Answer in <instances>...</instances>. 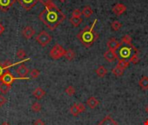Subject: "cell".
I'll use <instances>...</instances> for the list:
<instances>
[{
	"label": "cell",
	"instance_id": "6da1fadb",
	"mask_svg": "<svg viewBox=\"0 0 148 125\" xmlns=\"http://www.w3.org/2000/svg\"><path fill=\"white\" fill-rule=\"evenodd\" d=\"M38 17L50 30H54L66 19L65 14L54 3L45 6Z\"/></svg>",
	"mask_w": 148,
	"mask_h": 125
},
{
	"label": "cell",
	"instance_id": "7a4b0ae2",
	"mask_svg": "<svg viewBox=\"0 0 148 125\" xmlns=\"http://www.w3.org/2000/svg\"><path fill=\"white\" fill-rule=\"evenodd\" d=\"M98 19H95L94 23L91 24V26H86L83 30H82L77 34V38L80 40V42L87 48L91 47L94 43L98 39L99 35L95 30V27L96 25Z\"/></svg>",
	"mask_w": 148,
	"mask_h": 125
},
{
	"label": "cell",
	"instance_id": "3957f363",
	"mask_svg": "<svg viewBox=\"0 0 148 125\" xmlns=\"http://www.w3.org/2000/svg\"><path fill=\"white\" fill-rule=\"evenodd\" d=\"M116 56H117V59L118 60H130V58L134 55L139 53L138 49L131 44V45H125V44H121V46L115 51Z\"/></svg>",
	"mask_w": 148,
	"mask_h": 125
},
{
	"label": "cell",
	"instance_id": "277c9868",
	"mask_svg": "<svg viewBox=\"0 0 148 125\" xmlns=\"http://www.w3.org/2000/svg\"><path fill=\"white\" fill-rule=\"evenodd\" d=\"M65 49L59 44H56L53 48L51 49V50L49 51V56L52 59L55 60H58L60 58H62V57H64L65 55Z\"/></svg>",
	"mask_w": 148,
	"mask_h": 125
},
{
	"label": "cell",
	"instance_id": "5b68a950",
	"mask_svg": "<svg viewBox=\"0 0 148 125\" xmlns=\"http://www.w3.org/2000/svg\"><path fill=\"white\" fill-rule=\"evenodd\" d=\"M36 40L42 47H45L51 42L52 37L47 31L42 30L36 37Z\"/></svg>",
	"mask_w": 148,
	"mask_h": 125
},
{
	"label": "cell",
	"instance_id": "8992f818",
	"mask_svg": "<svg viewBox=\"0 0 148 125\" xmlns=\"http://www.w3.org/2000/svg\"><path fill=\"white\" fill-rule=\"evenodd\" d=\"M17 78L15 77L9 70H6L3 75L2 77H0V83L2 84H9V85H11L15 80H16Z\"/></svg>",
	"mask_w": 148,
	"mask_h": 125
},
{
	"label": "cell",
	"instance_id": "52a82bcc",
	"mask_svg": "<svg viewBox=\"0 0 148 125\" xmlns=\"http://www.w3.org/2000/svg\"><path fill=\"white\" fill-rule=\"evenodd\" d=\"M16 1L20 3V5L24 10H29L30 9H32L38 2V0H16Z\"/></svg>",
	"mask_w": 148,
	"mask_h": 125
},
{
	"label": "cell",
	"instance_id": "ba28073f",
	"mask_svg": "<svg viewBox=\"0 0 148 125\" xmlns=\"http://www.w3.org/2000/svg\"><path fill=\"white\" fill-rule=\"evenodd\" d=\"M107 45H108V48L110 50H113V51L115 52V51L121 46V43L119 42L116 38L112 37V38H110V39L108 41Z\"/></svg>",
	"mask_w": 148,
	"mask_h": 125
},
{
	"label": "cell",
	"instance_id": "9c48e42d",
	"mask_svg": "<svg viewBox=\"0 0 148 125\" xmlns=\"http://www.w3.org/2000/svg\"><path fill=\"white\" fill-rule=\"evenodd\" d=\"M16 72L17 76H18L20 78H22V79H25V78H26V76H27L28 74H29V69H28L25 65H23V64L18 65L17 68L16 69Z\"/></svg>",
	"mask_w": 148,
	"mask_h": 125
},
{
	"label": "cell",
	"instance_id": "30bf717a",
	"mask_svg": "<svg viewBox=\"0 0 148 125\" xmlns=\"http://www.w3.org/2000/svg\"><path fill=\"white\" fill-rule=\"evenodd\" d=\"M126 10H127V6H126L125 4H123V3H116V4L113 7V9H112V11H113L116 16H120V15L123 14Z\"/></svg>",
	"mask_w": 148,
	"mask_h": 125
},
{
	"label": "cell",
	"instance_id": "8fae6325",
	"mask_svg": "<svg viewBox=\"0 0 148 125\" xmlns=\"http://www.w3.org/2000/svg\"><path fill=\"white\" fill-rule=\"evenodd\" d=\"M22 34L24 38L26 39H30L33 37V36L36 34V30L31 27V26H25L22 31Z\"/></svg>",
	"mask_w": 148,
	"mask_h": 125
},
{
	"label": "cell",
	"instance_id": "7c38bea8",
	"mask_svg": "<svg viewBox=\"0 0 148 125\" xmlns=\"http://www.w3.org/2000/svg\"><path fill=\"white\" fill-rule=\"evenodd\" d=\"M16 0H0V10L3 11H7Z\"/></svg>",
	"mask_w": 148,
	"mask_h": 125
},
{
	"label": "cell",
	"instance_id": "4fadbf2b",
	"mask_svg": "<svg viewBox=\"0 0 148 125\" xmlns=\"http://www.w3.org/2000/svg\"><path fill=\"white\" fill-rule=\"evenodd\" d=\"M104 58H105L108 62L112 63V62H114V60L117 59V56H116V53H115L114 51L108 50H107V51L104 53Z\"/></svg>",
	"mask_w": 148,
	"mask_h": 125
},
{
	"label": "cell",
	"instance_id": "5bb4252c",
	"mask_svg": "<svg viewBox=\"0 0 148 125\" xmlns=\"http://www.w3.org/2000/svg\"><path fill=\"white\" fill-rule=\"evenodd\" d=\"M98 125H118V123L114 118H112L111 116H107L98 124Z\"/></svg>",
	"mask_w": 148,
	"mask_h": 125
},
{
	"label": "cell",
	"instance_id": "9a60e30c",
	"mask_svg": "<svg viewBox=\"0 0 148 125\" xmlns=\"http://www.w3.org/2000/svg\"><path fill=\"white\" fill-rule=\"evenodd\" d=\"M32 95H33L36 99L40 100V99H42V98L46 95V92H45V90H44L43 89H42L41 87H37V88H36V89L33 90Z\"/></svg>",
	"mask_w": 148,
	"mask_h": 125
},
{
	"label": "cell",
	"instance_id": "2e32d148",
	"mask_svg": "<svg viewBox=\"0 0 148 125\" xmlns=\"http://www.w3.org/2000/svg\"><path fill=\"white\" fill-rule=\"evenodd\" d=\"M100 104V102L98 99H96L95 97H91L87 100V105L90 109H95Z\"/></svg>",
	"mask_w": 148,
	"mask_h": 125
},
{
	"label": "cell",
	"instance_id": "e0dca14e",
	"mask_svg": "<svg viewBox=\"0 0 148 125\" xmlns=\"http://www.w3.org/2000/svg\"><path fill=\"white\" fill-rule=\"evenodd\" d=\"M95 72H96V75H97L99 77H104L108 74V70H107L103 65H101V66H99V67L96 69Z\"/></svg>",
	"mask_w": 148,
	"mask_h": 125
},
{
	"label": "cell",
	"instance_id": "ac0fdd59",
	"mask_svg": "<svg viewBox=\"0 0 148 125\" xmlns=\"http://www.w3.org/2000/svg\"><path fill=\"white\" fill-rule=\"evenodd\" d=\"M75 56H76V54H75V52L72 49H69L68 50H66L65 55H64L65 58H66L67 60H69V61L74 60V59L75 58Z\"/></svg>",
	"mask_w": 148,
	"mask_h": 125
},
{
	"label": "cell",
	"instance_id": "d6986e66",
	"mask_svg": "<svg viewBox=\"0 0 148 125\" xmlns=\"http://www.w3.org/2000/svg\"><path fill=\"white\" fill-rule=\"evenodd\" d=\"M139 85H140V87L142 90H148V77H146V76L143 77L140 80Z\"/></svg>",
	"mask_w": 148,
	"mask_h": 125
},
{
	"label": "cell",
	"instance_id": "ffe728a7",
	"mask_svg": "<svg viewBox=\"0 0 148 125\" xmlns=\"http://www.w3.org/2000/svg\"><path fill=\"white\" fill-rule=\"evenodd\" d=\"M82 14L86 17V18H88L90 17L92 15H93V10L91 9L90 6H85L83 8V10H82Z\"/></svg>",
	"mask_w": 148,
	"mask_h": 125
},
{
	"label": "cell",
	"instance_id": "44dd1931",
	"mask_svg": "<svg viewBox=\"0 0 148 125\" xmlns=\"http://www.w3.org/2000/svg\"><path fill=\"white\" fill-rule=\"evenodd\" d=\"M129 64H130V62L128 60H121L120 59V60H118V64H117L116 66H118L119 68L125 70L127 68H128Z\"/></svg>",
	"mask_w": 148,
	"mask_h": 125
},
{
	"label": "cell",
	"instance_id": "7402d4cb",
	"mask_svg": "<svg viewBox=\"0 0 148 125\" xmlns=\"http://www.w3.org/2000/svg\"><path fill=\"white\" fill-rule=\"evenodd\" d=\"M70 23L75 26V27H78L82 23V17H71L69 19Z\"/></svg>",
	"mask_w": 148,
	"mask_h": 125
},
{
	"label": "cell",
	"instance_id": "603a6c76",
	"mask_svg": "<svg viewBox=\"0 0 148 125\" xmlns=\"http://www.w3.org/2000/svg\"><path fill=\"white\" fill-rule=\"evenodd\" d=\"M112 73H113L115 77H120L123 76V74H124V70L119 68L118 66H115L114 68L112 69Z\"/></svg>",
	"mask_w": 148,
	"mask_h": 125
},
{
	"label": "cell",
	"instance_id": "cb8c5ba5",
	"mask_svg": "<svg viewBox=\"0 0 148 125\" xmlns=\"http://www.w3.org/2000/svg\"><path fill=\"white\" fill-rule=\"evenodd\" d=\"M11 89V85L6 84H2L0 83V91L2 94H6L8 93Z\"/></svg>",
	"mask_w": 148,
	"mask_h": 125
},
{
	"label": "cell",
	"instance_id": "d4e9b609",
	"mask_svg": "<svg viewBox=\"0 0 148 125\" xmlns=\"http://www.w3.org/2000/svg\"><path fill=\"white\" fill-rule=\"evenodd\" d=\"M121 44H125V45H131L132 44V37L130 35H125L122 38H121Z\"/></svg>",
	"mask_w": 148,
	"mask_h": 125
},
{
	"label": "cell",
	"instance_id": "484cf974",
	"mask_svg": "<svg viewBox=\"0 0 148 125\" xmlns=\"http://www.w3.org/2000/svg\"><path fill=\"white\" fill-rule=\"evenodd\" d=\"M70 114L74 117H77L80 113V110L78 109V106H77V104H74V105L71 106L70 108Z\"/></svg>",
	"mask_w": 148,
	"mask_h": 125
},
{
	"label": "cell",
	"instance_id": "4316f807",
	"mask_svg": "<svg viewBox=\"0 0 148 125\" xmlns=\"http://www.w3.org/2000/svg\"><path fill=\"white\" fill-rule=\"evenodd\" d=\"M121 27H122V23L121 22H119L118 20H115L111 23V28L114 31H118Z\"/></svg>",
	"mask_w": 148,
	"mask_h": 125
},
{
	"label": "cell",
	"instance_id": "83f0119b",
	"mask_svg": "<svg viewBox=\"0 0 148 125\" xmlns=\"http://www.w3.org/2000/svg\"><path fill=\"white\" fill-rule=\"evenodd\" d=\"M31 110L32 111L36 112V113H38L39 111H41L42 110V105L38 103V102H35L32 105H31Z\"/></svg>",
	"mask_w": 148,
	"mask_h": 125
},
{
	"label": "cell",
	"instance_id": "f1b7e54d",
	"mask_svg": "<svg viewBox=\"0 0 148 125\" xmlns=\"http://www.w3.org/2000/svg\"><path fill=\"white\" fill-rule=\"evenodd\" d=\"M16 57L18 58V59H23V58H25V57H26V52L24 51V50H23V49H19L17 51H16Z\"/></svg>",
	"mask_w": 148,
	"mask_h": 125
},
{
	"label": "cell",
	"instance_id": "f546056e",
	"mask_svg": "<svg viewBox=\"0 0 148 125\" xmlns=\"http://www.w3.org/2000/svg\"><path fill=\"white\" fill-rule=\"evenodd\" d=\"M65 92H66V94H67L68 96L72 97V96H74V95L75 94V89L73 86H69V87L66 88Z\"/></svg>",
	"mask_w": 148,
	"mask_h": 125
},
{
	"label": "cell",
	"instance_id": "4dcf8cb0",
	"mask_svg": "<svg viewBox=\"0 0 148 125\" xmlns=\"http://www.w3.org/2000/svg\"><path fill=\"white\" fill-rule=\"evenodd\" d=\"M40 75V71L37 69H33L29 71V76L31 78H37Z\"/></svg>",
	"mask_w": 148,
	"mask_h": 125
},
{
	"label": "cell",
	"instance_id": "1f68e13d",
	"mask_svg": "<svg viewBox=\"0 0 148 125\" xmlns=\"http://www.w3.org/2000/svg\"><path fill=\"white\" fill-rule=\"evenodd\" d=\"M130 63H132L133 64H137L139 62H140V58H139V53L137 54H134L129 60Z\"/></svg>",
	"mask_w": 148,
	"mask_h": 125
},
{
	"label": "cell",
	"instance_id": "d6a6232c",
	"mask_svg": "<svg viewBox=\"0 0 148 125\" xmlns=\"http://www.w3.org/2000/svg\"><path fill=\"white\" fill-rule=\"evenodd\" d=\"M2 64H3V69H4L5 70H9V69L12 66V64H11L10 61H9V60L3 62Z\"/></svg>",
	"mask_w": 148,
	"mask_h": 125
},
{
	"label": "cell",
	"instance_id": "836d02e7",
	"mask_svg": "<svg viewBox=\"0 0 148 125\" xmlns=\"http://www.w3.org/2000/svg\"><path fill=\"white\" fill-rule=\"evenodd\" d=\"M82 10H80L79 9H75L73 10L72 12V17H81L82 16Z\"/></svg>",
	"mask_w": 148,
	"mask_h": 125
},
{
	"label": "cell",
	"instance_id": "e575fe53",
	"mask_svg": "<svg viewBox=\"0 0 148 125\" xmlns=\"http://www.w3.org/2000/svg\"><path fill=\"white\" fill-rule=\"evenodd\" d=\"M77 106H78V109H79V110H80V113H83V112L86 110V108H85V106H84L83 104H82V103L77 104Z\"/></svg>",
	"mask_w": 148,
	"mask_h": 125
},
{
	"label": "cell",
	"instance_id": "d590c367",
	"mask_svg": "<svg viewBox=\"0 0 148 125\" xmlns=\"http://www.w3.org/2000/svg\"><path fill=\"white\" fill-rule=\"evenodd\" d=\"M41 3H42L44 6H47V5H49V4H50L51 3H53V1L52 0H38Z\"/></svg>",
	"mask_w": 148,
	"mask_h": 125
},
{
	"label": "cell",
	"instance_id": "8d00e7d4",
	"mask_svg": "<svg viewBox=\"0 0 148 125\" xmlns=\"http://www.w3.org/2000/svg\"><path fill=\"white\" fill-rule=\"evenodd\" d=\"M6 103V97H4L3 95H0V107H2Z\"/></svg>",
	"mask_w": 148,
	"mask_h": 125
},
{
	"label": "cell",
	"instance_id": "74e56055",
	"mask_svg": "<svg viewBox=\"0 0 148 125\" xmlns=\"http://www.w3.org/2000/svg\"><path fill=\"white\" fill-rule=\"evenodd\" d=\"M34 125H45V123L42 120H41V119H37V120L35 121Z\"/></svg>",
	"mask_w": 148,
	"mask_h": 125
},
{
	"label": "cell",
	"instance_id": "f35d334b",
	"mask_svg": "<svg viewBox=\"0 0 148 125\" xmlns=\"http://www.w3.org/2000/svg\"><path fill=\"white\" fill-rule=\"evenodd\" d=\"M6 70L3 69V64H2V63L0 62V77H2V75L5 72Z\"/></svg>",
	"mask_w": 148,
	"mask_h": 125
},
{
	"label": "cell",
	"instance_id": "ab89813d",
	"mask_svg": "<svg viewBox=\"0 0 148 125\" xmlns=\"http://www.w3.org/2000/svg\"><path fill=\"white\" fill-rule=\"evenodd\" d=\"M4 30H5V27L2 23H0V35H2L4 32Z\"/></svg>",
	"mask_w": 148,
	"mask_h": 125
},
{
	"label": "cell",
	"instance_id": "60d3db41",
	"mask_svg": "<svg viewBox=\"0 0 148 125\" xmlns=\"http://www.w3.org/2000/svg\"><path fill=\"white\" fill-rule=\"evenodd\" d=\"M144 125H148V119L147 120H146V121L144 122Z\"/></svg>",
	"mask_w": 148,
	"mask_h": 125
},
{
	"label": "cell",
	"instance_id": "b9f144b4",
	"mask_svg": "<svg viewBox=\"0 0 148 125\" xmlns=\"http://www.w3.org/2000/svg\"><path fill=\"white\" fill-rule=\"evenodd\" d=\"M1 125H10V124H9L8 123H6V122H4V123H3V124H1Z\"/></svg>",
	"mask_w": 148,
	"mask_h": 125
},
{
	"label": "cell",
	"instance_id": "7bdbcfd3",
	"mask_svg": "<svg viewBox=\"0 0 148 125\" xmlns=\"http://www.w3.org/2000/svg\"><path fill=\"white\" fill-rule=\"evenodd\" d=\"M146 112L148 114V104L147 105V107H146Z\"/></svg>",
	"mask_w": 148,
	"mask_h": 125
},
{
	"label": "cell",
	"instance_id": "ee69618b",
	"mask_svg": "<svg viewBox=\"0 0 148 125\" xmlns=\"http://www.w3.org/2000/svg\"><path fill=\"white\" fill-rule=\"evenodd\" d=\"M59 1H60L61 3H64V2H66L67 0H59Z\"/></svg>",
	"mask_w": 148,
	"mask_h": 125
}]
</instances>
